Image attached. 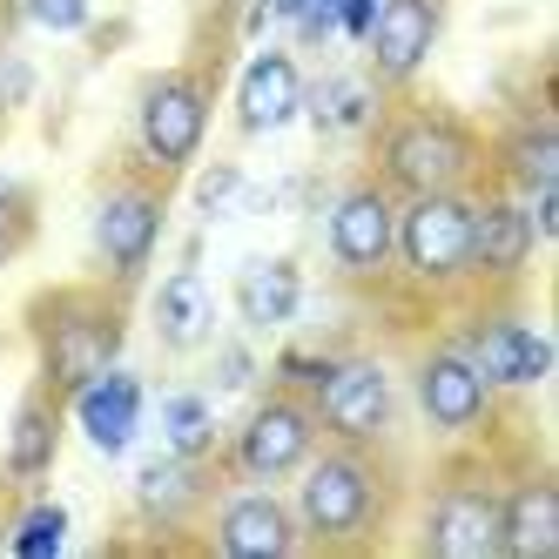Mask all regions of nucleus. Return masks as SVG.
I'll use <instances>...</instances> for the list:
<instances>
[{"label":"nucleus","mask_w":559,"mask_h":559,"mask_svg":"<svg viewBox=\"0 0 559 559\" xmlns=\"http://www.w3.org/2000/svg\"><path fill=\"white\" fill-rule=\"evenodd\" d=\"M297 533L310 552H365L384 539L391 519V472L378 465V445H317L297 472Z\"/></svg>","instance_id":"1"},{"label":"nucleus","mask_w":559,"mask_h":559,"mask_svg":"<svg viewBox=\"0 0 559 559\" xmlns=\"http://www.w3.org/2000/svg\"><path fill=\"white\" fill-rule=\"evenodd\" d=\"M27 331H34V350H41V391H55L68 405L88 378H102L122 357V290L115 284L41 290L27 304Z\"/></svg>","instance_id":"2"},{"label":"nucleus","mask_w":559,"mask_h":559,"mask_svg":"<svg viewBox=\"0 0 559 559\" xmlns=\"http://www.w3.org/2000/svg\"><path fill=\"white\" fill-rule=\"evenodd\" d=\"M486 148L438 102H412L397 108L384 135H378V182L391 195H431V189H472Z\"/></svg>","instance_id":"3"},{"label":"nucleus","mask_w":559,"mask_h":559,"mask_svg":"<svg viewBox=\"0 0 559 559\" xmlns=\"http://www.w3.org/2000/svg\"><path fill=\"white\" fill-rule=\"evenodd\" d=\"M203 135H210V74H195V68L148 74L142 102H135V148H142V163L163 182H176L195 163Z\"/></svg>","instance_id":"4"},{"label":"nucleus","mask_w":559,"mask_h":559,"mask_svg":"<svg viewBox=\"0 0 559 559\" xmlns=\"http://www.w3.org/2000/svg\"><path fill=\"white\" fill-rule=\"evenodd\" d=\"M391 257L405 263L412 284H425V290L465 284V263H472V189L405 195V210H397V250Z\"/></svg>","instance_id":"5"},{"label":"nucleus","mask_w":559,"mask_h":559,"mask_svg":"<svg viewBox=\"0 0 559 559\" xmlns=\"http://www.w3.org/2000/svg\"><path fill=\"white\" fill-rule=\"evenodd\" d=\"M317 445H324V431H317L310 397L304 391H270L243 418V431L229 438V478H243V486H284V478L304 472V459Z\"/></svg>","instance_id":"6"},{"label":"nucleus","mask_w":559,"mask_h":559,"mask_svg":"<svg viewBox=\"0 0 559 559\" xmlns=\"http://www.w3.org/2000/svg\"><path fill=\"white\" fill-rule=\"evenodd\" d=\"M304 397L317 412V431L337 445H384L397 425V391L378 357H331Z\"/></svg>","instance_id":"7"},{"label":"nucleus","mask_w":559,"mask_h":559,"mask_svg":"<svg viewBox=\"0 0 559 559\" xmlns=\"http://www.w3.org/2000/svg\"><path fill=\"white\" fill-rule=\"evenodd\" d=\"M163 216H169V195L163 176H122L102 203H95V263L115 290H129L135 276L148 270L155 243H163Z\"/></svg>","instance_id":"8"},{"label":"nucleus","mask_w":559,"mask_h":559,"mask_svg":"<svg viewBox=\"0 0 559 559\" xmlns=\"http://www.w3.org/2000/svg\"><path fill=\"white\" fill-rule=\"evenodd\" d=\"M418 552H431V559H499L506 552V492L478 486V478L438 486L425 499Z\"/></svg>","instance_id":"9"},{"label":"nucleus","mask_w":559,"mask_h":559,"mask_svg":"<svg viewBox=\"0 0 559 559\" xmlns=\"http://www.w3.org/2000/svg\"><path fill=\"white\" fill-rule=\"evenodd\" d=\"M412 397H418L425 425H431V431H445V438L478 431V425H486V412H492V384H486V371H478V365H472V350L452 344V337H445V344H431V350L418 357Z\"/></svg>","instance_id":"10"},{"label":"nucleus","mask_w":559,"mask_h":559,"mask_svg":"<svg viewBox=\"0 0 559 559\" xmlns=\"http://www.w3.org/2000/svg\"><path fill=\"white\" fill-rule=\"evenodd\" d=\"M324 250L350 276H378L397 250V195L384 182H350L324 216Z\"/></svg>","instance_id":"11"},{"label":"nucleus","mask_w":559,"mask_h":559,"mask_svg":"<svg viewBox=\"0 0 559 559\" xmlns=\"http://www.w3.org/2000/svg\"><path fill=\"white\" fill-rule=\"evenodd\" d=\"M210 546L216 552H236V559H284V552L304 546V533H297L290 499H276L270 486H257V492H229L216 506Z\"/></svg>","instance_id":"12"},{"label":"nucleus","mask_w":559,"mask_h":559,"mask_svg":"<svg viewBox=\"0 0 559 559\" xmlns=\"http://www.w3.org/2000/svg\"><path fill=\"white\" fill-rule=\"evenodd\" d=\"M438 27H445V0H378V21L365 41H371V68L384 88H405L425 68Z\"/></svg>","instance_id":"13"},{"label":"nucleus","mask_w":559,"mask_h":559,"mask_svg":"<svg viewBox=\"0 0 559 559\" xmlns=\"http://www.w3.org/2000/svg\"><path fill=\"white\" fill-rule=\"evenodd\" d=\"M304 115V68L290 48H263L243 82H236V129L243 135H276Z\"/></svg>","instance_id":"14"},{"label":"nucleus","mask_w":559,"mask_h":559,"mask_svg":"<svg viewBox=\"0 0 559 559\" xmlns=\"http://www.w3.org/2000/svg\"><path fill=\"white\" fill-rule=\"evenodd\" d=\"M533 250H539L533 216L519 210L512 195L472 203V263H465V276H478V284H512V276L533 263Z\"/></svg>","instance_id":"15"},{"label":"nucleus","mask_w":559,"mask_h":559,"mask_svg":"<svg viewBox=\"0 0 559 559\" xmlns=\"http://www.w3.org/2000/svg\"><path fill=\"white\" fill-rule=\"evenodd\" d=\"M465 350H472V365L486 371L492 391H533V384L552 371V344H546V331L519 324V317H486V324L465 337Z\"/></svg>","instance_id":"16"},{"label":"nucleus","mask_w":559,"mask_h":559,"mask_svg":"<svg viewBox=\"0 0 559 559\" xmlns=\"http://www.w3.org/2000/svg\"><path fill=\"white\" fill-rule=\"evenodd\" d=\"M210 499H216V472L189 452H163L135 478V512L148 526H182V519H195Z\"/></svg>","instance_id":"17"},{"label":"nucleus","mask_w":559,"mask_h":559,"mask_svg":"<svg viewBox=\"0 0 559 559\" xmlns=\"http://www.w3.org/2000/svg\"><path fill=\"white\" fill-rule=\"evenodd\" d=\"M74 405V418H82V431L95 438V452H129V438H135V418H142V384L129 378V371H102V378H88L82 391L68 397Z\"/></svg>","instance_id":"18"},{"label":"nucleus","mask_w":559,"mask_h":559,"mask_svg":"<svg viewBox=\"0 0 559 559\" xmlns=\"http://www.w3.org/2000/svg\"><path fill=\"white\" fill-rule=\"evenodd\" d=\"M506 552L512 559L559 552V486L546 472L526 478V486H506Z\"/></svg>","instance_id":"19"},{"label":"nucleus","mask_w":559,"mask_h":559,"mask_svg":"<svg viewBox=\"0 0 559 559\" xmlns=\"http://www.w3.org/2000/svg\"><path fill=\"white\" fill-rule=\"evenodd\" d=\"M297 304H304V276L290 257H263L236 276V310H243L250 331H284L297 317Z\"/></svg>","instance_id":"20"},{"label":"nucleus","mask_w":559,"mask_h":559,"mask_svg":"<svg viewBox=\"0 0 559 559\" xmlns=\"http://www.w3.org/2000/svg\"><path fill=\"white\" fill-rule=\"evenodd\" d=\"M61 452V397L34 384L21 397V412H14V431H8V472L14 478H41Z\"/></svg>","instance_id":"21"},{"label":"nucleus","mask_w":559,"mask_h":559,"mask_svg":"<svg viewBox=\"0 0 559 559\" xmlns=\"http://www.w3.org/2000/svg\"><path fill=\"white\" fill-rule=\"evenodd\" d=\"M155 331H163L169 350H189L210 337V290L195 270H176L163 290H155Z\"/></svg>","instance_id":"22"},{"label":"nucleus","mask_w":559,"mask_h":559,"mask_svg":"<svg viewBox=\"0 0 559 559\" xmlns=\"http://www.w3.org/2000/svg\"><path fill=\"white\" fill-rule=\"evenodd\" d=\"M506 176H512V189H526V195L559 182V129L546 122V115L506 135Z\"/></svg>","instance_id":"23"},{"label":"nucleus","mask_w":559,"mask_h":559,"mask_svg":"<svg viewBox=\"0 0 559 559\" xmlns=\"http://www.w3.org/2000/svg\"><path fill=\"white\" fill-rule=\"evenodd\" d=\"M163 431H169V452L210 459V445H216V418H210V397H195V391H176L169 405H163Z\"/></svg>","instance_id":"24"},{"label":"nucleus","mask_w":559,"mask_h":559,"mask_svg":"<svg viewBox=\"0 0 559 559\" xmlns=\"http://www.w3.org/2000/svg\"><path fill=\"white\" fill-rule=\"evenodd\" d=\"M371 122V95L357 82H324L317 88V129H365Z\"/></svg>","instance_id":"25"},{"label":"nucleus","mask_w":559,"mask_h":559,"mask_svg":"<svg viewBox=\"0 0 559 559\" xmlns=\"http://www.w3.org/2000/svg\"><path fill=\"white\" fill-rule=\"evenodd\" d=\"M61 533H68V512L61 506H34L27 519H21V526H14V552H27V559H41V552H55L61 546Z\"/></svg>","instance_id":"26"},{"label":"nucleus","mask_w":559,"mask_h":559,"mask_svg":"<svg viewBox=\"0 0 559 559\" xmlns=\"http://www.w3.org/2000/svg\"><path fill=\"white\" fill-rule=\"evenodd\" d=\"M21 14L34 27H48V34H82L88 27V0H21Z\"/></svg>","instance_id":"27"},{"label":"nucleus","mask_w":559,"mask_h":559,"mask_svg":"<svg viewBox=\"0 0 559 559\" xmlns=\"http://www.w3.org/2000/svg\"><path fill=\"white\" fill-rule=\"evenodd\" d=\"M27 216H34L27 195H21V189H0V263L27 243Z\"/></svg>","instance_id":"28"},{"label":"nucleus","mask_w":559,"mask_h":559,"mask_svg":"<svg viewBox=\"0 0 559 559\" xmlns=\"http://www.w3.org/2000/svg\"><path fill=\"white\" fill-rule=\"evenodd\" d=\"M0 108H8V102H0Z\"/></svg>","instance_id":"29"}]
</instances>
